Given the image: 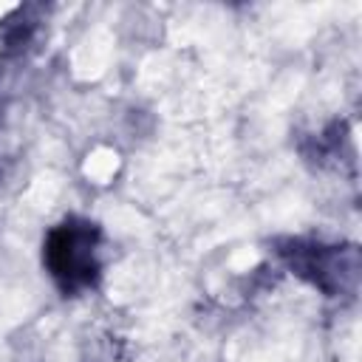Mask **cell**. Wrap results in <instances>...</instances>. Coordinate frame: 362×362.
<instances>
[{
  "label": "cell",
  "instance_id": "obj_1",
  "mask_svg": "<svg viewBox=\"0 0 362 362\" xmlns=\"http://www.w3.org/2000/svg\"><path fill=\"white\" fill-rule=\"evenodd\" d=\"M99 240V226L85 218H65L45 235L42 263L62 294H79L96 283Z\"/></svg>",
  "mask_w": 362,
  "mask_h": 362
}]
</instances>
